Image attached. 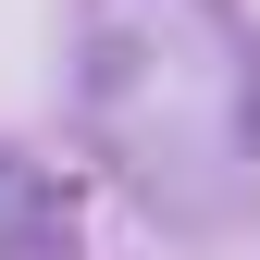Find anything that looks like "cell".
I'll use <instances>...</instances> for the list:
<instances>
[{
  "label": "cell",
  "mask_w": 260,
  "mask_h": 260,
  "mask_svg": "<svg viewBox=\"0 0 260 260\" xmlns=\"http://www.w3.org/2000/svg\"><path fill=\"white\" fill-rule=\"evenodd\" d=\"M87 124L174 223H236L260 199V62L223 0H87Z\"/></svg>",
  "instance_id": "obj_1"
},
{
  "label": "cell",
  "mask_w": 260,
  "mask_h": 260,
  "mask_svg": "<svg viewBox=\"0 0 260 260\" xmlns=\"http://www.w3.org/2000/svg\"><path fill=\"white\" fill-rule=\"evenodd\" d=\"M0 260H75V236H62V199L25 161H0Z\"/></svg>",
  "instance_id": "obj_2"
}]
</instances>
